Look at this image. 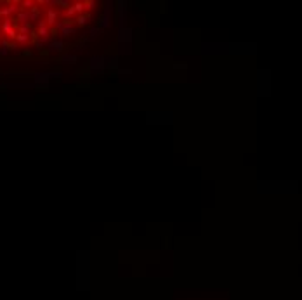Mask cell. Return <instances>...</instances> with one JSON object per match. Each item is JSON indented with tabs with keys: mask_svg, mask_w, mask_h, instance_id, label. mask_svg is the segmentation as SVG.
Wrapping results in <instances>:
<instances>
[{
	"mask_svg": "<svg viewBox=\"0 0 302 300\" xmlns=\"http://www.w3.org/2000/svg\"><path fill=\"white\" fill-rule=\"evenodd\" d=\"M0 33H2L4 36H7L9 40H16V36H17V24L14 23L12 17L2 19V24H0Z\"/></svg>",
	"mask_w": 302,
	"mask_h": 300,
	"instance_id": "obj_1",
	"label": "cell"
},
{
	"mask_svg": "<svg viewBox=\"0 0 302 300\" xmlns=\"http://www.w3.org/2000/svg\"><path fill=\"white\" fill-rule=\"evenodd\" d=\"M30 40H31V36H26V35H17V36H16V40H14V42H16V43H19V45H26V43H28Z\"/></svg>",
	"mask_w": 302,
	"mask_h": 300,
	"instance_id": "obj_9",
	"label": "cell"
},
{
	"mask_svg": "<svg viewBox=\"0 0 302 300\" xmlns=\"http://www.w3.org/2000/svg\"><path fill=\"white\" fill-rule=\"evenodd\" d=\"M49 50H56V52H61L64 50V42L59 40V38H52L49 42Z\"/></svg>",
	"mask_w": 302,
	"mask_h": 300,
	"instance_id": "obj_3",
	"label": "cell"
},
{
	"mask_svg": "<svg viewBox=\"0 0 302 300\" xmlns=\"http://www.w3.org/2000/svg\"><path fill=\"white\" fill-rule=\"evenodd\" d=\"M31 33H33V26H31V24H21V26H17V35L31 36Z\"/></svg>",
	"mask_w": 302,
	"mask_h": 300,
	"instance_id": "obj_4",
	"label": "cell"
},
{
	"mask_svg": "<svg viewBox=\"0 0 302 300\" xmlns=\"http://www.w3.org/2000/svg\"><path fill=\"white\" fill-rule=\"evenodd\" d=\"M2 40H4V35H2V33H0V42H2Z\"/></svg>",
	"mask_w": 302,
	"mask_h": 300,
	"instance_id": "obj_11",
	"label": "cell"
},
{
	"mask_svg": "<svg viewBox=\"0 0 302 300\" xmlns=\"http://www.w3.org/2000/svg\"><path fill=\"white\" fill-rule=\"evenodd\" d=\"M89 19H91V14H80V16L75 17V23H77L78 26H85Z\"/></svg>",
	"mask_w": 302,
	"mask_h": 300,
	"instance_id": "obj_6",
	"label": "cell"
},
{
	"mask_svg": "<svg viewBox=\"0 0 302 300\" xmlns=\"http://www.w3.org/2000/svg\"><path fill=\"white\" fill-rule=\"evenodd\" d=\"M35 5H37V2H33V0H24V2H19L21 11H31Z\"/></svg>",
	"mask_w": 302,
	"mask_h": 300,
	"instance_id": "obj_7",
	"label": "cell"
},
{
	"mask_svg": "<svg viewBox=\"0 0 302 300\" xmlns=\"http://www.w3.org/2000/svg\"><path fill=\"white\" fill-rule=\"evenodd\" d=\"M71 5H73V7H75V11H77V16H80V14H84V12H85L84 2H73Z\"/></svg>",
	"mask_w": 302,
	"mask_h": 300,
	"instance_id": "obj_8",
	"label": "cell"
},
{
	"mask_svg": "<svg viewBox=\"0 0 302 300\" xmlns=\"http://www.w3.org/2000/svg\"><path fill=\"white\" fill-rule=\"evenodd\" d=\"M43 19L47 21V26H49V28H52V26H56V24H57V19H59V12H57L56 9L49 7V9H47V17H43Z\"/></svg>",
	"mask_w": 302,
	"mask_h": 300,
	"instance_id": "obj_2",
	"label": "cell"
},
{
	"mask_svg": "<svg viewBox=\"0 0 302 300\" xmlns=\"http://www.w3.org/2000/svg\"><path fill=\"white\" fill-rule=\"evenodd\" d=\"M50 35V28L49 26H40V28H37V36H40L43 40H47Z\"/></svg>",
	"mask_w": 302,
	"mask_h": 300,
	"instance_id": "obj_5",
	"label": "cell"
},
{
	"mask_svg": "<svg viewBox=\"0 0 302 300\" xmlns=\"http://www.w3.org/2000/svg\"><path fill=\"white\" fill-rule=\"evenodd\" d=\"M84 5H85V12H89V11H92L96 7V2L94 0H84Z\"/></svg>",
	"mask_w": 302,
	"mask_h": 300,
	"instance_id": "obj_10",
	"label": "cell"
}]
</instances>
